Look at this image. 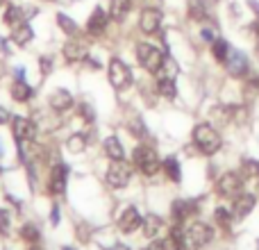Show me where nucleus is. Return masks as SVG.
<instances>
[{
  "instance_id": "obj_1",
  "label": "nucleus",
  "mask_w": 259,
  "mask_h": 250,
  "mask_svg": "<svg viewBox=\"0 0 259 250\" xmlns=\"http://www.w3.org/2000/svg\"><path fill=\"white\" fill-rule=\"evenodd\" d=\"M193 143L198 146V150L205 155H214L221 150V134L211 128L209 123H200L193 128Z\"/></svg>"
},
{
  "instance_id": "obj_2",
  "label": "nucleus",
  "mask_w": 259,
  "mask_h": 250,
  "mask_svg": "<svg viewBox=\"0 0 259 250\" xmlns=\"http://www.w3.org/2000/svg\"><path fill=\"white\" fill-rule=\"evenodd\" d=\"M134 164H137V169L141 171L143 175H148V178H152V175L159 173V157H157V152L152 150V148L148 146H139L134 148V155H132Z\"/></svg>"
},
{
  "instance_id": "obj_3",
  "label": "nucleus",
  "mask_w": 259,
  "mask_h": 250,
  "mask_svg": "<svg viewBox=\"0 0 259 250\" xmlns=\"http://www.w3.org/2000/svg\"><path fill=\"white\" fill-rule=\"evenodd\" d=\"M137 59L148 73H157L161 68L164 55H161V50H157L155 46H150V44H139L137 46Z\"/></svg>"
},
{
  "instance_id": "obj_4",
  "label": "nucleus",
  "mask_w": 259,
  "mask_h": 250,
  "mask_svg": "<svg viewBox=\"0 0 259 250\" xmlns=\"http://www.w3.org/2000/svg\"><path fill=\"white\" fill-rule=\"evenodd\" d=\"M107 75H109V82H112V87L116 91H123L132 85V71H130V66L125 62H121V59H112V62H109Z\"/></svg>"
},
{
  "instance_id": "obj_5",
  "label": "nucleus",
  "mask_w": 259,
  "mask_h": 250,
  "mask_svg": "<svg viewBox=\"0 0 259 250\" xmlns=\"http://www.w3.org/2000/svg\"><path fill=\"white\" fill-rule=\"evenodd\" d=\"M130 178H132V166L125 159H112V164L107 169V182L116 189H123L127 187Z\"/></svg>"
},
{
  "instance_id": "obj_6",
  "label": "nucleus",
  "mask_w": 259,
  "mask_h": 250,
  "mask_svg": "<svg viewBox=\"0 0 259 250\" xmlns=\"http://www.w3.org/2000/svg\"><path fill=\"white\" fill-rule=\"evenodd\" d=\"M214 239V228L207 223H193L191 228L184 232V241L189 243V248H200Z\"/></svg>"
},
{
  "instance_id": "obj_7",
  "label": "nucleus",
  "mask_w": 259,
  "mask_h": 250,
  "mask_svg": "<svg viewBox=\"0 0 259 250\" xmlns=\"http://www.w3.org/2000/svg\"><path fill=\"white\" fill-rule=\"evenodd\" d=\"M243 191V178L239 173H223L216 182V193L223 198H237Z\"/></svg>"
},
{
  "instance_id": "obj_8",
  "label": "nucleus",
  "mask_w": 259,
  "mask_h": 250,
  "mask_svg": "<svg viewBox=\"0 0 259 250\" xmlns=\"http://www.w3.org/2000/svg\"><path fill=\"white\" fill-rule=\"evenodd\" d=\"M12 130H14V137H16L18 146L27 141H34L36 139V125L25 116H14L12 121Z\"/></svg>"
},
{
  "instance_id": "obj_9",
  "label": "nucleus",
  "mask_w": 259,
  "mask_h": 250,
  "mask_svg": "<svg viewBox=\"0 0 259 250\" xmlns=\"http://www.w3.org/2000/svg\"><path fill=\"white\" fill-rule=\"evenodd\" d=\"M161 25V12L157 7H146L141 12V16H139V27H141V32H146V34H155L157 30H159Z\"/></svg>"
},
{
  "instance_id": "obj_10",
  "label": "nucleus",
  "mask_w": 259,
  "mask_h": 250,
  "mask_svg": "<svg viewBox=\"0 0 259 250\" xmlns=\"http://www.w3.org/2000/svg\"><path fill=\"white\" fill-rule=\"evenodd\" d=\"M225 68L232 77H243L248 73V59L243 53H237V50H230L228 59H225Z\"/></svg>"
},
{
  "instance_id": "obj_11",
  "label": "nucleus",
  "mask_w": 259,
  "mask_h": 250,
  "mask_svg": "<svg viewBox=\"0 0 259 250\" xmlns=\"http://www.w3.org/2000/svg\"><path fill=\"white\" fill-rule=\"evenodd\" d=\"M107 23H109V16L105 14L103 7H96L94 14L89 16V23H87V32L91 36H100L105 30H107Z\"/></svg>"
},
{
  "instance_id": "obj_12",
  "label": "nucleus",
  "mask_w": 259,
  "mask_h": 250,
  "mask_svg": "<svg viewBox=\"0 0 259 250\" xmlns=\"http://www.w3.org/2000/svg\"><path fill=\"white\" fill-rule=\"evenodd\" d=\"M255 193H239L234 198V219H246L252 210H255Z\"/></svg>"
},
{
  "instance_id": "obj_13",
  "label": "nucleus",
  "mask_w": 259,
  "mask_h": 250,
  "mask_svg": "<svg viewBox=\"0 0 259 250\" xmlns=\"http://www.w3.org/2000/svg\"><path fill=\"white\" fill-rule=\"evenodd\" d=\"M141 214L137 212V207H127L125 212H123V216H121V221H118V228H121V232L123 234H130V232H134L137 228H141Z\"/></svg>"
},
{
  "instance_id": "obj_14",
  "label": "nucleus",
  "mask_w": 259,
  "mask_h": 250,
  "mask_svg": "<svg viewBox=\"0 0 259 250\" xmlns=\"http://www.w3.org/2000/svg\"><path fill=\"white\" fill-rule=\"evenodd\" d=\"M66 175H68V169L64 164L53 166V173H50V193L66 191Z\"/></svg>"
},
{
  "instance_id": "obj_15",
  "label": "nucleus",
  "mask_w": 259,
  "mask_h": 250,
  "mask_svg": "<svg viewBox=\"0 0 259 250\" xmlns=\"http://www.w3.org/2000/svg\"><path fill=\"white\" fill-rule=\"evenodd\" d=\"M64 57H66L68 62H82V59H87V46L77 39L66 41V44H64Z\"/></svg>"
},
{
  "instance_id": "obj_16",
  "label": "nucleus",
  "mask_w": 259,
  "mask_h": 250,
  "mask_svg": "<svg viewBox=\"0 0 259 250\" xmlns=\"http://www.w3.org/2000/svg\"><path fill=\"white\" fill-rule=\"evenodd\" d=\"M50 107H53L55 112H66V109L73 107V96L68 94L66 89H57L50 96Z\"/></svg>"
},
{
  "instance_id": "obj_17",
  "label": "nucleus",
  "mask_w": 259,
  "mask_h": 250,
  "mask_svg": "<svg viewBox=\"0 0 259 250\" xmlns=\"http://www.w3.org/2000/svg\"><path fill=\"white\" fill-rule=\"evenodd\" d=\"M182 248H184V232L180 225H175L168 237L161 241V250H182Z\"/></svg>"
},
{
  "instance_id": "obj_18",
  "label": "nucleus",
  "mask_w": 259,
  "mask_h": 250,
  "mask_svg": "<svg viewBox=\"0 0 259 250\" xmlns=\"http://www.w3.org/2000/svg\"><path fill=\"white\" fill-rule=\"evenodd\" d=\"M191 214H196V202H189V200H175L173 202V216L178 223H182V221L189 219Z\"/></svg>"
},
{
  "instance_id": "obj_19",
  "label": "nucleus",
  "mask_w": 259,
  "mask_h": 250,
  "mask_svg": "<svg viewBox=\"0 0 259 250\" xmlns=\"http://www.w3.org/2000/svg\"><path fill=\"white\" fill-rule=\"evenodd\" d=\"M32 36H34V32H32V27L27 25V23H21L18 27H14V32H12V39H14V44H18V46H25V44H30L32 41Z\"/></svg>"
},
{
  "instance_id": "obj_20",
  "label": "nucleus",
  "mask_w": 259,
  "mask_h": 250,
  "mask_svg": "<svg viewBox=\"0 0 259 250\" xmlns=\"http://www.w3.org/2000/svg\"><path fill=\"white\" fill-rule=\"evenodd\" d=\"M161 225H164V221H161L159 216H157V214H148L146 221H143V234H146L148 239L157 237V232L161 230Z\"/></svg>"
},
{
  "instance_id": "obj_21",
  "label": "nucleus",
  "mask_w": 259,
  "mask_h": 250,
  "mask_svg": "<svg viewBox=\"0 0 259 250\" xmlns=\"http://www.w3.org/2000/svg\"><path fill=\"white\" fill-rule=\"evenodd\" d=\"M27 16H32V14H23L21 7H7V12H5V23L12 25V30H14V27H18L21 23H25Z\"/></svg>"
},
{
  "instance_id": "obj_22",
  "label": "nucleus",
  "mask_w": 259,
  "mask_h": 250,
  "mask_svg": "<svg viewBox=\"0 0 259 250\" xmlns=\"http://www.w3.org/2000/svg\"><path fill=\"white\" fill-rule=\"evenodd\" d=\"M130 7H132V0H112V7H109V14H112L114 21H123L127 16Z\"/></svg>"
},
{
  "instance_id": "obj_23",
  "label": "nucleus",
  "mask_w": 259,
  "mask_h": 250,
  "mask_svg": "<svg viewBox=\"0 0 259 250\" xmlns=\"http://www.w3.org/2000/svg\"><path fill=\"white\" fill-rule=\"evenodd\" d=\"M12 98L16 100V103H25V100L32 98V89L23 80H16L12 85Z\"/></svg>"
},
{
  "instance_id": "obj_24",
  "label": "nucleus",
  "mask_w": 259,
  "mask_h": 250,
  "mask_svg": "<svg viewBox=\"0 0 259 250\" xmlns=\"http://www.w3.org/2000/svg\"><path fill=\"white\" fill-rule=\"evenodd\" d=\"M105 155L109 159H123V146L116 137H107V141H105Z\"/></svg>"
},
{
  "instance_id": "obj_25",
  "label": "nucleus",
  "mask_w": 259,
  "mask_h": 250,
  "mask_svg": "<svg viewBox=\"0 0 259 250\" xmlns=\"http://www.w3.org/2000/svg\"><path fill=\"white\" fill-rule=\"evenodd\" d=\"M157 91H159V94L164 96L166 100H173L175 96H178V89H175V82L170 80V77H159V82H157Z\"/></svg>"
},
{
  "instance_id": "obj_26",
  "label": "nucleus",
  "mask_w": 259,
  "mask_h": 250,
  "mask_svg": "<svg viewBox=\"0 0 259 250\" xmlns=\"http://www.w3.org/2000/svg\"><path fill=\"white\" fill-rule=\"evenodd\" d=\"M178 71H180V68H178V64H175V59L166 55L164 62H161V68L157 71V75H159V77H170V80H175Z\"/></svg>"
},
{
  "instance_id": "obj_27",
  "label": "nucleus",
  "mask_w": 259,
  "mask_h": 250,
  "mask_svg": "<svg viewBox=\"0 0 259 250\" xmlns=\"http://www.w3.org/2000/svg\"><path fill=\"white\" fill-rule=\"evenodd\" d=\"M57 25L62 27L64 34H68V36H77V23L73 21V18H68L66 14H57Z\"/></svg>"
},
{
  "instance_id": "obj_28",
  "label": "nucleus",
  "mask_w": 259,
  "mask_h": 250,
  "mask_svg": "<svg viewBox=\"0 0 259 250\" xmlns=\"http://www.w3.org/2000/svg\"><path fill=\"white\" fill-rule=\"evenodd\" d=\"M211 53H214V57L219 59V62L225 64V59H228V55H230V44L225 39H216L214 44H211Z\"/></svg>"
},
{
  "instance_id": "obj_29",
  "label": "nucleus",
  "mask_w": 259,
  "mask_h": 250,
  "mask_svg": "<svg viewBox=\"0 0 259 250\" xmlns=\"http://www.w3.org/2000/svg\"><path fill=\"white\" fill-rule=\"evenodd\" d=\"M66 148L73 152V155H80V152L87 148V137H84V134H73V137L68 139Z\"/></svg>"
},
{
  "instance_id": "obj_30",
  "label": "nucleus",
  "mask_w": 259,
  "mask_h": 250,
  "mask_svg": "<svg viewBox=\"0 0 259 250\" xmlns=\"http://www.w3.org/2000/svg\"><path fill=\"white\" fill-rule=\"evenodd\" d=\"M164 171H166V175H168L173 182H180V178H182V175H180V164L173 159V157L164 161Z\"/></svg>"
},
{
  "instance_id": "obj_31",
  "label": "nucleus",
  "mask_w": 259,
  "mask_h": 250,
  "mask_svg": "<svg viewBox=\"0 0 259 250\" xmlns=\"http://www.w3.org/2000/svg\"><path fill=\"white\" fill-rule=\"evenodd\" d=\"M21 237L25 239V241H30V243H36V241H39V228H36V225H32V223L23 225V228H21Z\"/></svg>"
},
{
  "instance_id": "obj_32",
  "label": "nucleus",
  "mask_w": 259,
  "mask_h": 250,
  "mask_svg": "<svg viewBox=\"0 0 259 250\" xmlns=\"http://www.w3.org/2000/svg\"><path fill=\"white\" fill-rule=\"evenodd\" d=\"M241 173L246 178H259V161L257 159H246L241 164Z\"/></svg>"
},
{
  "instance_id": "obj_33",
  "label": "nucleus",
  "mask_w": 259,
  "mask_h": 250,
  "mask_svg": "<svg viewBox=\"0 0 259 250\" xmlns=\"http://www.w3.org/2000/svg\"><path fill=\"white\" fill-rule=\"evenodd\" d=\"M232 216L234 214H230L225 207H219V210H216V221H219L223 228H230V223H232Z\"/></svg>"
},
{
  "instance_id": "obj_34",
  "label": "nucleus",
  "mask_w": 259,
  "mask_h": 250,
  "mask_svg": "<svg viewBox=\"0 0 259 250\" xmlns=\"http://www.w3.org/2000/svg\"><path fill=\"white\" fill-rule=\"evenodd\" d=\"M189 9H191V16L193 18H205L207 12H205V5L200 3V0H191V5H189Z\"/></svg>"
},
{
  "instance_id": "obj_35",
  "label": "nucleus",
  "mask_w": 259,
  "mask_h": 250,
  "mask_svg": "<svg viewBox=\"0 0 259 250\" xmlns=\"http://www.w3.org/2000/svg\"><path fill=\"white\" fill-rule=\"evenodd\" d=\"M127 130L134 132L137 137H143V125H141V118L139 116H132V123H127Z\"/></svg>"
},
{
  "instance_id": "obj_36",
  "label": "nucleus",
  "mask_w": 259,
  "mask_h": 250,
  "mask_svg": "<svg viewBox=\"0 0 259 250\" xmlns=\"http://www.w3.org/2000/svg\"><path fill=\"white\" fill-rule=\"evenodd\" d=\"M0 232L3 234L9 232V212L7 210H0Z\"/></svg>"
},
{
  "instance_id": "obj_37",
  "label": "nucleus",
  "mask_w": 259,
  "mask_h": 250,
  "mask_svg": "<svg viewBox=\"0 0 259 250\" xmlns=\"http://www.w3.org/2000/svg\"><path fill=\"white\" fill-rule=\"evenodd\" d=\"M41 68H44V73H50V68H53V59L44 57V59H41Z\"/></svg>"
},
{
  "instance_id": "obj_38",
  "label": "nucleus",
  "mask_w": 259,
  "mask_h": 250,
  "mask_svg": "<svg viewBox=\"0 0 259 250\" xmlns=\"http://www.w3.org/2000/svg\"><path fill=\"white\" fill-rule=\"evenodd\" d=\"M9 118H12V116H9V112H7V109H5V107H0V125H3V123H7Z\"/></svg>"
},
{
  "instance_id": "obj_39",
  "label": "nucleus",
  "mask_w": 259,
  "mask_h": 250,
  "mask_svg": "<svg viewBox=\"0 0 259 250\" xmlns=\"http://www.w3.org/2000/svg\"><path fill=\"white\" fill-rule=\"evenodd\" d=\"M50 221H53V223H57V221H59V207H57V205L53 207V214H50Z\"/></svg>"
},
{
  "instance_id": "obj_40",
  "label": "nucleus",
  "mask_w": 259,
  "mask_h": 250,
  "mask_svg": "<svg viewBox=\"0 0 259 250\" xmlns=\"http://www.w3.org/2000/svg\"><path fill=\"white\" fill-rule=\"evenodd\" d=\"M112 250H130L125 243H116V246H112Z\"/></svg>"
},
{
  "instance_id": "obj_41",
  "label": "nucleus",
  "mask_w": 259,
  "mask_h": 250,
  "mask_svg": "<svg viewBox=\"0 0 259 250\" xmlns=\"http://www.w3.org/2000/svg\"><path fill=\"white\" fill-rule=\"evenodd\" d=\"M202 39H207V41H211V32H209V30H202Z\"/></svg>"
},
{
  "instance_id": "obj_42",
  "label": "nucleus",
  "mask_w": 259,
  "mask_h": 250,
  "mask_svg": "<svg viewBox=\"0 0 259 250\" xmlns=\"http://www.w3.org/2000/svg\"><path fill=\"white\" fill-rule=\"evenodd\" d=\"M148 250H161V243H152V246L148 248Z\"/></svg>"
},
{
  "instance_id": "obj_43",
  "label": "nucleus",
  "mask_w": 259,
  "mask_h": 250,
  "mask_svg": "<svg viewBox=\"0 0 259 250\" xmlns=\"http://www.w3.org/2000/svg\"><path fill=\"white\" fill-rule=\"evenodd\" d=\"M252 85H255V87H259V77H255V80H252Z\"/></svg>"
},
{
  "instance_id": "obj_44",
  "label": "nucleus",
  "mask_w": 259,
  "mask_h": 250,
  "mask_svg": "<svg viewBox=\"0 0 259 250\" xmlns=\"http://www.w3.org/2000/svg\"><path fill=\"white\" fill-rule=\"evenodd\" d=\"M30 250H41V248H39V246H32V248H30Z\"/></svg>"
},
{
  "instance_id": "obj_45",
  "label": "nucleus",
  "mask_w": 259,
  "mask_h": 250,
  "mask_svg": "<svg viewBox=\"0 0 259 250\" xmlns=\"http://www.w3.org/2000/svg\"><path fill=\"white\" fill-rule=\"evenodd\" d=\"M257 250H259V241H257Z\"/></svg>"
},
{
  "instance_id": "obj_46",
  "label": "nucleus",
  "mask_w": 259,
  "mask_h": 250,
  "mask_svg": "<svg viewBox=\"0 0 259 250\" xmlns=\"http://www.w3.org/2000/svg\"><path fill=\"white\" fill-rule=\"evenodd\" d=\"M3 3H5V0H0V5H3Z\"/></svg>"
},
{
  "instance_id": "obj_47",
  "label": "nucleus",
  "mask_w": 259,
  "mask_h": 250,
  "mask_svg": "<svg viewBox=\"0 0 259 250\" xmlns=\"http://www.w3.org/2000/svg\"><path fill=\"white\" fill-rule=\"evenodd\" d=\"M64 250H71V248H64Z\"/></svg>"
},
{
  "instance_id": "obj_48",
  "label": "nucleus",
  "mask_w": 259,
  "mask_h": 250,
  "mask_svg": "<svg viewBox=\"0 0 259 250\" xmlns=\"http://www.w3.org/2000/svg\"><path fill=\"white\" fill-rule=\"evenodd\" d=\"M257 50H259V48H257Z\"/></svg>"
}]
</instances>
